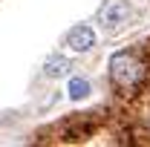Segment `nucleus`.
Instances as JSON below:
<instances>
[{"instance_id": "nucleus-3", "label": "nucleus", "mask_w": 150, "mask_h": 147, "mask_svg": "<svg viewBox=\"0 0 150 147\" xmlns=\"http://www.w3.org/2000/svg\"><path fill=\"white\" fill-rule=\"evenodd\" d=\"M95 43V35L90 26H75L69 29V35H67V46L72 49V52H90Z\"/></svg>"}, {"instance_id": "nucleus-4", "label": "nucleus", "mask_w": 150, "mask_h": 147, "mask_svg": "<svg viewBox=\"0 0 150 147\" xmlns=\"http://www.w3.org/2000/svg\"><path fill=\"white\" fill-rule=\"evenodd\" d=\"M69 69H72V64H69V58H67V55H52L46 64H43L46 78H64Z\"/></svg>"}, {"instance_id": "nucleus-2", "label": "nucleus", "mask_w": 150, "mask_h": 147, "mask_svg": "<svg viewBox=\"0 0 150 147\" xmlns=\"http://www.w3.org/2000/svg\"><path fill=\"white\" fill-rule=\"evenodd\" d=\"M130 18V3L127 0H110L104 9H101V26L107 29V32H115V29H121L124 23Z\"/></svg>"}, {"instance_id": "nucleus-1", "label": "nucleus", "mask_w": 150, "mask_h": 147, "mask_svg": "<svg viewBox=\"0 0 150 147\" xmlns=\"http://www.w3.org/2000/svg\"><path fill=\"white\" fill-rule=\"evenodd\" d=\"M142 75H144V66L136 61V55L130 52H118V55H112L110 61V78L112 84H118V87H133V84H139L142 81Z\"/></svg>"}, {"instance_id": "nucleus-5", "label": "nucleus", "mask_w": 150, "mask_h": 147, "mask_svg": "<svg viewBox=\"0 0 150 147\" xmlns=\"http://www.w3.org/2000/svg\"><path fill=\"white\" fill-rule=\"evenodd\" d=\"M87 95H90V81L72 78V81H69V98H72V101H81V98H87Z\"/></svg>"}]
</instances>
